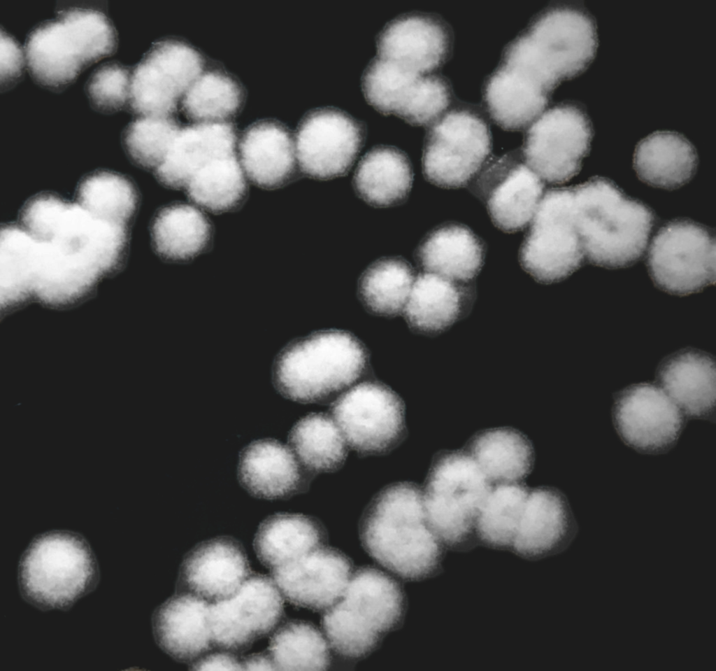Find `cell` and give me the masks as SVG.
Wrapping results in <instances>:
<instances>
[{
    "mask_svg": "<svg viewBox=\"0 0 716 671\" xmlns=\"http://www.w3.org/2000/svg\"><path fill=\"white\" fill-rule=\"evenodd\" d=\"M20 223L31 236L21 262L27 302L76 303L121 262L127 226L99 218L77 202L38 195L22 208Z\"/></svg>",
    "mask_w": 716,
    "mask_h": 671,
    "instance_id": "cell-1",
    "label": "cell"
},
{
    "mask_svg": "<svg viewBox=\"0 0 716 671\" xmlns=\"http://www.w3.org/2000/svg\"><path fill=\"white\" fill-rule=\"evenodd\" d=\"M574 220L585 257L607 268L631 265L644 253L654 215L616 184L594 177L573 186Z\"/></svg>",
    "mask_w": 716,
    "mask_h": 671,
    "instance_id": "cell-2",
    "label": "cell"
},
{
    "mask_svg": "<svg viewBox=\"0 0 716 671\" xmlns=\"http://www.w3.org/2000/svg\"><path fill=\"white\" fill-rule=\"evenodd\" d=\"M361 537L378 562L406 579L428 575L439 561L440 542L427 524L423 491L412 483L390 485L374 497Z\"/></svg>",
    "mask_w": 716,
    "mask_h": 671,
    "instance_id": "cell-3",
    "label": "cell"
},
{
    "mask_svg": "<svg viewBox=\"0 0 716 671\" xmlns=\"http://www.w3.org/2000/svg\"><path fill=\"white\" fill-rule=\"evenodd\" d=\"M596 22L580 8H552L538 17L507 48L503 59L545 91L575 77L594 59Z\"/></svg>",
    "mask_w": 716,
    "mask_h": 671,
    "instance_id": "cell-4",
    "label": "cell"
},
{
    "mask_svg": "<svg viewBox=\"0 0 716 671\" xmlns=\"http://www.w3.org/2000/svg\"><path fill=\"white\" fill-rule=\"evenodd\" d=\"M116 44L115 29L104 14L73 8L62 11L29 34L25 59L36 82L60 88L87 66L110 55Z\"/></svg>",
    "mask_w": 716,
    "mask_h": 671,
    "instance_id": "cell-5",
    "label": "cell"
},
{
    "mask_svg": "<svg viewBox=\"0 0 716 671\" xmlns=\"http://www.w3.org/2000/svg\"><path fill=\"white\" fill-rule=\"evenodd\" d=\"M366 359L363 346L350 334L323 331L287 347L277 359L273 380L284 396L313 402L355 381Z\"/></svg>",
    "mask_w": 716,
    "mask_h": 671,
    "instance_id": "cell-6",
    "label": "cell"
},
{
    "mask_svg": "<svg viewBox=\"0 0 716 671\" xmlns=\"http://www.w3.org/2000/svg\"><path fill=\"white\" fill-rule=\"evenodd\" d=\"M402 609V592L396 582L379 570L363 568L353 574L343 595L326 612L322 625L335 650L359 657L396 625Z\"/></svg>",
    "mask_w": 716,
    "mask_h": 671,
    "instance_id": "cell-7",
    "label": "cell"
},
{
    "mask_svg": "<svg viewBox=\"0 0 716 671\" xmlns=\"http://www.w3.org/2000/svg\"><path fill=\"white\" fill-rule=\"evenodd\" d=\"M95 562L88 545L77 535L55 532L36 539L22 556L19 582L36 605L62 608L71 605L91 586Z\"/></svg>",
    "mask_w": 716,
    "mask_h": 671,
    "instance_id": "cell-8",
    "label": "cell"
},
{
    "mask_svg": "<svg viewBox=\"0 0 716 671\" xmlns=\"http://www.w3.org/2000/svg\"><path fill=\"white\" fill-rule=\"evenodd\" d=\"M492 487L468 452H448L434 460L423 500L427 524L440 542L452 545L468 537Z\"/></svg>",
    "mask_w": 716,
    "mask_h": 671,
    "instance_id": "cell-9",
    "label": "cell"
},
{
    "mask_svg": "<svg viewBox=\"0 0 716 671\" xmlns=\"http://www.w3.org/2000/svg\"><path fill=\"white\" fill-rule=\"evenodd\" d=\"M585 254L573 213V187L543 195L520 252L524 269L536 281H561L583 263Z\"/></svg>",
    "mask_w": 716,
    "mask_h": 671,
    "instance_id": "cell-10",
    "label": "cell"
},
{
    "mask_svg": "<svg viewBox=\"0 0 716 671\" xmlns=\"http://www.w3.org/2000/svg\"><path fill=\"white\" fill-rule=\"evenodd\" d=\"M647 264L661 289L680 295L698 292L715 281V236L692 220L669 222L652 240Z\"/></svg>",
    "mask_w": 716,
    "mask_h": 671,
    "instance_id": "cell-11",
    "label": "cell"
},
{
    "mask_svg": "<svg viewBox=\"0 0 716 671\" xmlns=\"http://www.w3.org/2000/svg\"><path fill=\"white\" fill-rule=\"evenodd\" d=\"M491 149L489 127L481 118L468 111L450 112L435 122L428 134L424 174L437 186H464L485 166Z\"/></svg>",
    "mask_w": 716,
    "mask_h": 671,
    "instance_id": "cell-12",
    "label": "cell"
},
{
    "mask_svg": "<svg viewBox=\"0 0 716 671\" xmlns=\"http://www.w3.org/2000/svg\"><path fill=\"white\" fill-rule=\"evenodd\" d=\"M592 137V124L586 111L574 104H562L534 122L522 155L543 182L560 184L579 173Z\"/></svg>",
    "mask_w": 716,
    "mask_h": 671,
    "instance_id": "cell-13",
    "label": "cell"
},
{
    "mask_svg": "<svg viewBox=\"0 0 716 671\" xmlns=\"http://www.w3.org/2000/svg\"><path fill=\"white\" fill-rule=\"evenodd\" d=\"M202 66L200 55L184 43L155 44L131 71L128 106L141 116L168 117Z\"/></svg>",
    "mask_w": 716,
    "mask_h": 671,
    "instance_id": "cell-14",
    "label": "cell"
},
{
    "mask_svg": "<svg viewBox=\"0 0 716 671\" xmlns=\"http://www.w3.org/2000/svg\"><path fill=\"white\" fill-rule=\"evenodd\" d=\"M362 89L376 110L415 125L435 122L450 101L449 85L442 78L411 73L378 57L364 73Z\"/></svg>",
    "mask_w": 716,
    "mask_h": 671,
    "instance_id": "cell-15",
    "label": "cell"
},
{
    "mask_svg": "<svg viewBox=\"0 0 716 671\" xmlns=\"http://www.w3.org/2000/svg\"><path fill=\"white\" fill-rule=\"evenodd\" d=\"M331 411L345 442L364 453L389 448L404 428L401 400L390 388L377 383L352 387L336 400Z\"/></svg>",
    "mask_w": 716,
    "mask_h": 671,
    "instance_id": "cell-16",
    "label": "cell"
},
{
    "mask_svg": "<svg viewBox=\"0 0 716 671\" xmlns=\"http://www.w3.org/2000/svg\"><path fill=\"white\" fill-rule=\"evenodd\" d=\"M277 588L268 577L253 574L231 598L210 603L213 644L224 649H242L272 630L283 610Z\"/></svg>",
    "mask_w": 716,
    "mask_h": 671,
    "instance_id": "cell-17",
    "label": "cell"
},
{
    "mask_svg": "<svg viewBox=\"0 0 716 671\" xmlns=\"http://www.w3.org/2000/svg\"><path fill=\"white\" fill-rule=\"evenodd\" d=\"M472 191L485 204L498 228L515 232L531 223L543 196L544 182L522 153H512L483 167Z\"/></svg>",
    "mask_w": 716,
    "mask_h": 671,
    "instance_id": "cell-18",
    "label": "cell"
},
{
    "mask_svg": "<svg viewBox=\"0 0 716 671\" xmlns=\"http://www.w3.org/2000/svg\"><path fill=\"white\" fill-rule=\"evenodd\" d=\"M363 129L348 114L334 108L308 113L296 134V155L307 175L329 179L351 167L361 147Z\"/></svg>",
    "mask_w": 716,
    "mask_h": 671,
    "instance_id": "cell-19",
    "label": "cell"
},
{
    "mask_svg": "<svg viewBox=\"0 0 716 671\" xmlns=\"http://www.w3.org/2000/svg\"><path fill=\"white\" fill-rule=\"evenodd\" d=\"M351 574L349 560L321 546L273 569V581L292 603L313 609L329 608L343 595Z\"/></svg>",
    "mask_w": 716,
    "mask_h": 671,
    "instance_id": "cell-20",
    "label": "cell"
},
{
    "mask_svg": "<svg viewBox=\"0 0 716 671\" xmlns=\"http://www.w3.org/2000/svg\"><path fill=\"white\" fill-rule=\"evenodd\" d=\"M614 418L622 437L639 449L654 451L673 443L682 426L681 412L661 388L633 386L617 398Z\"/></svg>",
    "mask_w": 716,
    "mask_h": 671,
    "instance_id": "cell-21",
    "label": "cell"
},
{
    "mask_svg": "<svg viewBox=\"0 0 716 671\" xmlns=\"http://www.w3.org/2000/svg\"><path fill=\"white\" fill-rule=\"evenodd\" d=\"M378 57L417 75L441 65L449 48V36L436 19L409 14L389 22L377 39Z\"/></svg>",
    "mask_w": 716,
    "mask_h": 671,
    "instance_id": "cell-22",
    "label": "cell"
},
{
    "mask_svg": "<svg viewBox=\"0 0 716 671\" xmlns=\"http://www.w3.org/2000/svg\"><path fill=\"white\" fill-rule=\"evenodd\" d=\"M249 574L242 546L232 539L220 537L191 551L182 564L179 578L187 593L212 603L233 596Z\"/></svg>",
    "mask_w": 716,
    "mask_h": 671,
    "instance_id": "cell-23",
    "label": "cell"
},
{
    "mask_svg": "<svg viewBox=\"0 0 716 671\" xmlns=\"http://www.w3.org/2000/svg\"><path fill=\"white\" fill-rule=\"evenodd\" d=\"M210 602L189 593L175 595L157 610L153 619L155 638L173 658L190 661L204 654L212 642Z\"/></svg>",
    "mask_w": 716,
    "mask_h": 671,
    "instance_id": "cell-24",
    "label": "cell"
},
{
    "mask_svg": "<svg viewBox=\"0 0 716 671\" xmlns=\"http://www.w3.org/2000/svg\"><path fill=\"white\" fill-rule=\"evenodd\" d=\"M236 134L224 122H207L179 131L162 163L155 169L164 184L186 186L194 175L211 160L234 153Z\"/></svg>",
    "mask_w": 716,
    "mask_h": 671,
    "instance_id": "cell-25",
    "label": "cell"
},
{
    "mask_svg": "<svg viewBox=\"0 0 716 671\" xmlns=\"http://www.w3.org/2000/svg\"><path fill=\"white\" fill-rule=\"evenodd\" d=\"M633 164L637 176L644 183L673 190L693 178L698 155L693 144L682 134L658 131L637 144Z\"/></svg>",
    "mask_w": 716,
    "mask_h": 671,
    "instance_id": "cell-26",
    "label": "cell"
},
{
    "mask_svg": "<svg viewBox=\"0 0 716 671\" xmlns=\"http://www.w3.org/2000/svg\"><path fill=\"white\" fill-rule=\"evenodd\" d=\"M238 476L250 494L273 499L296 489L300 472L291 448L278 441L266 439L255 441L242 451Z\"/></svg>",
    "mask_w": 716,
    "mask_h": 671,
    "instance_id": "cell-27",
    "label": "cell"
},
{
    "mask_svg": "<svg viewBox=\"0 0 716 671\" xmlns=\"http://www.w3.org/2000/svg\"><path fill=\"white\" fill-rule=\"evenodd\" d=\"M417 256L427 272L464 283L473 279L480 270L484 247L480 239L468 227L448 224L427 235Z\"/></svg>",
    "mask_w": 716,
    "mask_h": 671,
    "instance_id": "cell-28",
    "label": "cell"
},
{
    "mask_svg": "<svg viewBox=\"0 0 716 671\" xmlns=\"http://www.w3.org/2000/svg\"><path fill=\"white\" fill-rule=\"evenodd\" d=\"M659 380L666 393L685 413L706 415L715 401V366L705 353L687 351L677 353L661 366Z\"/></svg>",
    "mask_w": 716,
    "mask_h": 671,
    "instance_id": "cell-29",
    "label": "cell"
},
{
    "mask_svg": "<svg viewBox=\"0 0 716 671\" xmlns=\"http://www.w3.org/2000/svg\"><path fill=\"white\" fill-rule=\"evenodd\" d=\"M240 150L247 175L259 185H278L294 171V143L289 132L278 124L253 125L243 135Z\"/></svg>",
    "mask_w": 716,
    "mask_h": 671,
    "instance_id": "cell-30",
    "label": "cell"
},
{
    "mask_svg": "<svg viewBox=\"0 0 716 671\" xmlns=\"http://www.w3.org/2000/svg\"><path fill=\"white\" fill-rule=\"evenodd\" d=\"M412 183L413 171L407 156L389 146L378 147L366 153L353 178L359 196L379 207L401 202L409 193Z\"/></svg>",
    "mask_w": 716,
    "mask_h": 671,
    "instance_id": "cell-31",
    "label": "cell"
},
{
    "mask_svg": "<svg viewBox=\"0 0 716 671\" xmlns=\"http://www.w3.org/2000/svg\"><path fill=\"white\" fill-rule=\"evenodd\" d=\"M567 526L561 496L549 488L534 489L529 492L511 546L524 556L545 553L561 540Z\"/></svg>",
    "mask_w": 716,
    "mask_h": 671,
    "instance_id": "cell-32",
    "label": "cell"
},
{
    "mask_svg": "<svg viewBox=\"0 0 716 671\" xmlns=\"http://www.w3.org/2000/svg\"><path fill=\"white\" fill-rule=\"evenodd\" d=\"M468 453L492 483H513L531 471L533 448L522 433L510 428H495L477 435Z\"/></svg>",
    "mask_w": 716,
    "mask_h": 671,
    "instance_id": "cell-33",
    "label": "cell"
},
{
    "mask_svg": "<svg viewBox=\"0 0 716 671\" xmlns=\"http://www.w3.org/2000/svg\"><path fill=\"white\" fill-rule=\"evenodd\" d=\"M322 539V529L312 518L277 514L261 523L254 545L262 563L274 569L320 546Z\"/></svg>",
    "mask_w": 716,
    "mask_h": 671,
    "instance_id": "cell-34",
    "label": "cell"
},
{
    "mask_svg": "<svg viewBox=\"0 0 716 671\" xmlns=\"http://www.w3.org/2000/svg\"><path fill=\"white\" fill-rule=\"evenodd\" d=\"M461 285L430 272L418 275L403 309L409 324L425 332H438L453 324L461 309Z\"/></svg>",
    "mask_w": 716,
    "mask_h": 671,
    "instance_id": "cell-35",
    "label": "cell"
},
{
    "mask_svg": "<svg viewBox=\"0 0 716 671\" xmlns=\"http://www.w3.org/2000/svg\"><path fill=\"white\" fill-rule=\"evenodd\" d=\"M288 441L296 458L313 471L334 470L347 455L346 442L338 425L323 414H312L299 421Z\"/></svg>",
    "mask_w": 716,
    "mask_h": 671,
    "instance_id": "cell-36",
    "label": "cell"
},
{
    "mask_svg": "<svg viewBox=\"0 0 716 671\" xmlns=\"http://www.w3.org/2000/svg\"><path fill=\"white\" fill-rule=\"evenodd\" d=\"M157 253L164 257L183 260L199 253L206 244L210 226L196 208L178 204L163 209L152 226Z\"/></svg>",
    "mask_w": 716,
    "mask_h": 671,
    "instance_id": "cell-37",
    "label": "cell"
},
{
    "mask_svg": "<svg viewBox=\"0 0 716 671\" xmlns=\"http://www.w3.org/2000/svg\"><path fill=\"white\" fill-rule=\"evenodd\" d=\"M190 199L209 211L232 208L245 189L242 169L235 153L215 158L197 170L186 185Z\"/></svg>",
    "mask_w": 716,
    "mask_h": 671,
    "instance_id": "cell-38",
    "label": "cell"
},
{
    "mask_svg": "<svg viewBox=\"0 0 716 671\" xmlns=\"http://www.w3.org/2000/svg\"><path fill=\"white\" fill-rule=\"evenodd\" d=\"M529 490L523 485L501 483L492 486L476 516L479 537L494 546H511Z\"/></svg>",
    "mask_w": 716,
    "mask_h": 671,
    "instance_id": "cell-39",
    "label": "cell"
},
{
    "mask_svg": "<svg viewBox=\"0 0 716 671\" xmlns=\"http://www.w3.org/2000/svg\"><path fill=\"white\" fill-rule=\"evenodd\" d=\"M268 655L279 670H324L329 663V649L320 632L301 621L288 623L273 634Z\"/></svg>",
    "mask_w": 716,
    "mask_h": 671,
    "instance_id": "cell-40",
    "label": "cell"
},
{
    "mask_svg": "<svg viewBox=\"0 0 716 671\" xmlns=\"http://www.w3.org/2000/svg\"><path fill=\"white\" fill-rule=\"evenodd\" d=\"M415 276L411 267L399 258H385L371 264L359 283V295L373 311L393 315L403 311Z\"/></svg>",
    "mask_w": 716,
    "mask_h": 671,
    "instance_id": "cell-41",
    "label": "cell"
},
{
    "mask_svg": "<svg viewBox=\"0 0 716 671\" xmlns=\"http://www.w3.org/2000/svg\"><path fill=\"white\" fill-rule=\"evenodd\" d=\"M76 199L94 216L126 226L136 205L132 184L122 176L106 171L84 178L78 185Z\"/></svg>",
    "mask_w": 716,
    "mask_h": 671,
    "instance_id": "cell-42",
    "label": "cell"
},
{
    "mask_svg": "<svg viewBox=\"0 0 716 671\" xmlns=\"http://www.w3.org/2000/svg\"><path fill=\"white\" fill-rule=\"evenodd\" d=\"M241 102L237 84L218 72L200 75L184 94L186 114L200 122H222L236 112Z\"/></svg>",
    "mask_w": 716,
    "mask_h": 671,
    "instance_id": "cell-43",
    "label": "cell"
},
{
    "mask_svg": "<svg viewBox=\"0 0 716 671\" xmlns=\"http://www.w3.org/2000/svg\"><path fill=\"white\" fill-rule=\"evenodd\" d=\"M180 129L168 117L142 116L125 129L123 143L138 164L157 169L164 161Z\"/></svg>",
    "mask_w": 716,
    "mask_h": 671,
    "instance_id": "cell-44",
    "label": "cell"
},
{
    "mask_svg": "<svg viewBox=\"0 0 716 671\" xmlns=\"http://www.w3.org/2000/svg\"><path fill=\"white\" fill-rule=\"evenodd\" d=\"M132 70L117 63L100 66L87 85L90 101L103 112H115L128 106Z\"/></svg>",
    "mask_w": 716,
    "mask_h": 671,
    "instance_id": "cell-45",
    "label": "cell"
},
{
    "mask_svg": "<svg viewBox=\"0 0 716 671\" xmlns=\"http://www.w3.org/2000/svg\"><path fill=\"white\" fill-rule=\"evenodd\" d=\"M1 81L8 84L17 78L23 66V55L15 41L8 35L1 34Z\"/></svg>",
    "mask_w": 716,
    "mask_h": 671,
    "instance_id": "cell-46",
    "label": "cell"
},
{
    "mask_svg": "<svg viewBox=\"0 0 716 671\" xmlns=\"http://www.w3.org/2000/svg\"><path fill=\"white\" fill-rule=\"evenodd\" d=\"M196 670H241L242 664L227 654H215L204 657L194 665Z\"/></svg>",
    "mask_w": 716,
    "mask_h": 671,
    "instance_id": "cell-47",
    "label": "cell"
},
{
    "mask_svg": "<svg viewBox=\"0 0 716 671\" xmlns=\"http://www.w3.org/2000/svg\"><path fill=\"white\" fill-rule=\"evenodd\" d=\"M241 664L243 670H276L269 655H253Z\"/></svg>",
    "mask_w": 716,
    "mask_h": 671,
    "instance_id": "cell-48",
    "label": "cell"
}]
</instances>
